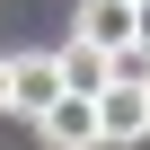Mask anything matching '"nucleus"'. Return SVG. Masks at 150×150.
<instances>
[{
	"label": "nucleus",
	"instance_id": "1",
	"mask_svg": "<svg viewBox=\"0 0 150 150\" xmlns=\"http://www.w3.org/2000/svg\"><path fill=\"white\" fill-rule=\"evenodd\" d=\"M53 97H71V88H62V62H53V53H9V115L35 124Z\"/></svg>",
	"mask_w": 150,
	"mask_h": 150
},
{
	"label": "nucleus",
	"instance_id": "2",
	"mask_svg": "<svg viewBox=\"0 0 150 150\" xmlns=\"http://www.w3.org/2000/svg\"><path fill=\"white\" fill-rule=\"evenodd\" d=\"M35 141L44 150H97V97H53L35 115Z\"/></svg>",
	"mask_w": 150,
	"mask_h": 150
},
{
	"label": "nucleus",
	"instance_id": "3",
	"mask_svg": "<svg viewBox=\"0 0 150 150\" xmlns=\"http://www.w3.org/2000/svg\"><path fill=\"white\" fill-rule=\"evenodd\" d=\"M141 132H150V97L124 88V80H106L97 88V141H141Z\"/></svg>",
	"mask_w": 150,
	"mask_h": 150
},
{
	"label": "nucleus",
	"instance_id": "4",
	"mask_svg": "<svg viewBox=\"0 0 150 150\" xmlns=\"http://www.w3.org/2000/svg\"><path fill=\"white\" fill-rule=\"evenodd\" d=\"M80 44L124 53V44H132V9H124V0H88V9H80Z\"/></svg>",
	"mask_w": 150,
	"mask_h": 150
},
{
	"label": "nucleus",
	"instance_id": "5",
	"mask_svg": "<svg viewBox=\"0 0 150 150\" xmlns=\"http://www.w3.org/2000/svg\"><path fill=\"white\" fill-rule=\"evenodd\" d=\"M53 62H62V88H71V97H97V88H106V53H97V44L71 35V44H53Z\"/></svg>",
	"mask_w": 150,
	"mask_h": 150
},
{
	"label": "nucleus",
	"instance_id": "6",
	"mask_svg": "<svg viewBox=\"0 0 150 150\" xmlns=\"http://www.w3.org/2000/svg\"><path fill=\"white\" fill-rule=\"evenodd\" d=\"M132 44L150 53V0H132Z\"/></svg>",
	"mask_w": 150,
	"mask_h": 150
},
{
	"label": "nucleus",
	"instance_id": "7",
	"mask_svg": "<svg viewBox=\"0 0 150 150\" xmlns=\"http://www.w3.org/2000/svg\"><path fill=\"white\" fill-rule=\"evenodd\" d=\"M0 115H9V53H0Z\"/></svg>",
	"mask_w": 150,
	"mask_h": 150
},
{
	"label": "nucleus",
	"instance_id": "8",
	"mask_svg": "<svg viewBox=\"0 0 150 150\" xmlns=\"http://www.w3.org/2000/svg\"><path fill=\"white\" fill-rule=\"evenodd\" d=\"M141 97H150V80H141Z\"/></svg>",
	"mask_w": 150,
	"mask_h": 150
},
{
	"label": "nucleus",
	"instance_id": "9",
	"mask_svg": "<svg viewBox=\"0 0 150 150\" xmlns=\"http://www.w3.org/2000/svg\"><path fill=\"white\" fill-rule=\"evenodd\" d=\"M124 9H132V0H124Z\"/></svg>",
	"mask_w": 150,
	"mask_h": 150
}]
</instances>
